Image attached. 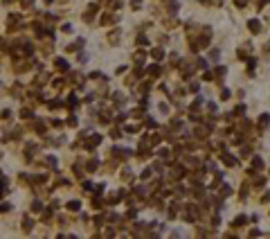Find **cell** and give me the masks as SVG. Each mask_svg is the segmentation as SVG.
I'll list each match as a JSON object with an SVG mask.
<instances>
[{
    "instance_id": "31",
    "label": "cell",
    "mask_w": 270,
    "mask_h": 239,
    "mask_svg": "<svg viewBox=\"0 0 270 239\" xmlns=\"http://www.w3.org/2000/svg\"><path fill=\"white\" fill-rule=\"evenodd\" d=\"M59 104H61V102H59V99H52V102L47 104V106H50V108H56V106H59Z\"/></svg>"
},
{
    "instance_id": "35",
    "label": "cell",
    "mask_w": 270,
    "mask_h": 239,
    "mask_svg": "<svg viewBox=\"0 0 270 239\" xmlns=\"http://www.w3.org/2000/svg\"><path fill=\"white\" fill-rule=\"evenodd\" d=\"M151 174H153L151 169H144V172H142V178H149V176H151Z\"/></svg>"
},
{
    "instance_id": "20",
    "label": "cell",
    "mask_w": 270,
    "mask_h": 239,
    "mask_svg": "<svg viewBox=\"0 0 270 239\" xmlns=\"http://www.w3.org/2000/svg\"><path fill=\"white\" fill-rule=\"evenodd\" d=\"M45 160H47V165H50V167H56V158H54V156H47Z\"/></svg>"
},
{
    "instance_id": "41",
    "label": "cell",
    "mask_w": 270,
    "mask_h": 239,
    "mask_svg": "<svg viewBox=\"0 0 270 239\" xmlns=\"http://www.w3.org/2000/svg\"><path fill=\"white\" fill-rule=\"evenodd\" d=\"M43 2H45V5H50V2H52V0H43Z\"/></svg>"
},
{
    "instance_id": "4",
    "label": "cell",
    "mask_w": 270,
    "mask_h": 239,
    "mask_svg": "<svg viewBox=\"0 0 270 239\" xmlns=\"http://www.w3.org/2000/svg\"><path fill=\"white\" fill-rule=\"evenodd\" d=\"M124 196H126V192H124V189H117V194H113V196L108 198V203H119Z\"/></svg>"
},
{
    "instance_id": "16",
    "label": "cell",
    "mask_w": 270,
    "mask_h": 239,
    "mask_svg": "<svg viewBox=\"0 0 270 239\" xmlns=\"http://www.w3.org/2000/svg\"><path fill=\"white\" fill-rule=\"evenodd\" d=\"M149 75L158 77V75H160V68H158V66H151V68H149Z\"/></svg>"
},
{
    "instance_id": "23",
    "label": "cell",
    "mask_w": 270,
    "mask_h": 239,
    "mask_svg": "<svg viewBox=\"0 0 270 239\" xmlns=\"http://www.w3.org/2000/svg\"><path fill=\"white\" fill-rule=\"evenodd\" d=\"M95 169H97V160H90L88 163V172H95Z\"/></svg>"
},
{
    "instance_id": "22",
    "label": "cell",
    "mask_w": 270,
    "mask_h": 239,
    "mask_svg": "<svg viewBox=\"0 0 270 239\" xmlns=\"http://www.w3.org/2000/svg\"><path fill=\"white\" fill-rule=\"evenodd\" d=\"M135 194H138V196H144V194H146V189H144L142 185H138V187H135Z\"/></svg>"
},
{
    "instance_id": "10",
    "label": "cell",
    "mask_w": 270,
    "mask_h": 239,
    "mask_svg": "<svg viewBox=\"0 0 270 239\" xmlns=\"http://www.w3.org/2000/svg\"><path fill=\"white\" fill-rule=\"evenodd\" d=\"M32 228H34V221H32V219H25V221H23V230H25V232H29Z\"/></svg>"
},
{
    "instance_id": "25",
    "label": "cell",
    "mask_w": 270,
    "mask_h": 239,
    "mask_svg": "<svg viewBox=\"0 0 270 239\" xmlns=\"http://www.w3.org/2000/svg\"><path fill=\"white\" fill-rule=\"evenodd\" d=\"M158 156L164 160V158H169V151H167V149H160V151H158Z\"/></svg>"
},
{
    "instance_id": "2",
    "label": "cell",
    "mask_w": 270,
    "mask_h": 239,
    "mask_svg": "<svg viewBox=\"0 0 270 239\" xmlns=\"http://www.w3.org/2000/svg\"><path fill=\"white\" fill-rule=\"evenodd\" d=\"M54 66H56V70H59V72H68V70H70V63H68L65 59H61V56L54 59Z\"/></svg>"
},
{
    "instance_id": "40",
    "label": "cell",
    "mask_w": 270,
    "mask_h": 239,
    "mask_svg": "<svg viewBox=\"0 0 270 239\" xmlns=\"http://www.w3.org/2000/svg\"><path fill=\"white\" fill-rule=\"evenodd\" d=\"M2 2H5V5H9V2H14V0H2Z\"/></svg>"
},
{
    "instance_id": "36",
    "label": "cell",
    "mask_w": 270,
    "mask_h": 239,
    "mask_svg": "<svg viewBox=\"0 0 270 239\" xmlns=\"http://www.w3.org/2000/svg\"><path fill=\"white\" fill-rule=\"evenodd\" d=\"M2 117H5V120H11V111H2Z\"/></svg>"
},
{
    "instance_id": "9",
    "label": "cell",
    "mask_w": 270,
    "mask_h": 239,
    "mask_svg": "<svg viewBox=\"0 0 270 239\" xmlns=\"http://www.w3.org/2000/svg\"><path fill=\"white\" fill-rule=\"evenodd\" d=\"M248 27H250V32H255V34H257V32H261L259 21H250V23H248Z\"/></svg>"
},
{
    "instance_id": "34",
    "label": "cell",
    "mask_w": 270,
    "mask_h": 239,
    "mask_svg": "<svg viewBox=\"0 0 270 239\" xmlns=\"http://www.w3.org/2000/svg\"><path fill=\"white\" fill-rule=\"evenodd\" d=\"M241 223H245V217H239V219L234 221V226H241Z\"/></svg>"
},
{
    "instance_id": "7",
    "label": "cell",
    "mask_w": 270,
    "mask_h": 239,
    "mask_svg": "<svg viewBox=\"0 0 270 239\" xmlns=\"http://www.w3.org/2000/svg\"><path fill=\"white\" fill-rule=\"evenodd\" d=\"M99 9V5H90L88 7V11H86V16H83V18H86V21H92V16H95V11Z\"/></svg>"
},
{
    "instance_id": "28",
    "label": "cell",
    "mask_w": 270,
    "mask_h": 239,
    "mask_svg": "<svg viewBox=\"0 0 270 239\" xmlns=\"http://www.w3.org/2000/svg\"><path fill=\"white\" fill-rule=\"evenodd\" d=\"M68 124H70V127H77V117L70 115V117H68Z\"/></svg>"
},
{
    "instance_id": "29",
    "label": "cell",
    "mask_w": 270,
    "mask_h": 239,
    "mask_svg": "<svg viewBox=\"0 0 270 239\" xmlns=\"http://www.w3.org/2000/svg\"><path fill=\"white\" fill-rule=\"evenodd\" d=\"M61 30H63V32H65V34H70V32H72V25H70V23H65V25H63V27H61Z\"/></svg>"
},
{
    "instance_id": "38",
    "label": "cell",
    "mask_w": 270,
    "mask_h": 239,
    "mask_svg": "<svg viewBox=\"0 0 270 239\" xmlns=\"http://www.w3.org/2000/svg\"><path fill=\"white\" fill-rule=\"evenodd\" d=\"M245 2H248V0H236V5H239V7H245Z\"/></svg>"
},
{
    "instance_id": "8",
    "label": "cell",
    "mask_w": 270,
    "mask_h": 239,
    "mask_svg": "<svg viewBox=\"0 0 270 239\" xmlns=\"http://www.w3.org/2000/svg\"><path fill=\"white\" fill-rule=\"evenodd\" d=\"M65 208H68V210H72V212H79V210H81V203H79V201H70Z\"/></svg>"
},
{
    "instance_id": "1",
    "label": "cell",
    "mask_w": 270,
    "mask_h": 239,
    "mask_svg": "<svg viewBox=\"0 0 270 239\" xmlns=\"http://www.w3.org/2000/svg\"><path fill=\"white\" fill-rule=\"evenodd\" d=\"M99 142H102V135H99V133H92V135H90V140H86V142H83V147L92 151V149L97 147Z\"/></svg>"
},
{
    "instance_id": "18",
    "label": "cell",
    "mask_w": 270,
    "mask_h": 239,
    "mask_svg": "<svg viewBox=\"0 0 270 239\" xmlns=\"http://www.w3.org/2000/svg\"><path fill=\"white\" fill-rule=\"evenodd\" d=\"M117 38H119V32H110V36H108V41H110V43H115Z\"/></svg>"
},
{
    "instance_id": "24",
    "label": "cell",
    "mask_w": 270,
    "mask_h": 239,
    "mask_svg": "<svg viewBox=\"0 0 270 239\" xmlns=\"http://www.w3.org/2000/svg\"><path fill=\"white\" fill-rule=\"evenodd\" d=\"M230 192H232V189H230L227 185H225V187H221V196H230Z\"/></svg>"
},
{
    "instance_id": "21",
    "label": "cell",
    "mask_w": 270,
    "mask_h": 239,
    "mask_svg": "<svg viewBox=\"0 0 270 239\" xmlns=\"http://www.w3.org/2000/svg\"><path fill=\"white\" fill-rule=\"evenodd\" d=\"M110 21H113V14H106V16H104V18H102V25H108V23H110Z\"/></svg>"
},
{
    "instance_id": "39",
    "label": "cell",
    "mask_w": 270,
    "mask_h": 239,
    "mask_svg": "<svg viewBox=\"0 0 270 239\" xmlns=\"http://www.w3.org/2000/svg\"><path fill=\"white\" fill-rule=\"evenodd\" d=\"M32 2H34V0H23V5H25V7H27V5H32Z\"/></svg>"
},
{
    "instance_id": "12",
    "label": "cell",
    "mask_w": 270,
    "mask_h": 239,
    "mask_svg": "<svg viewBox=\"0 0 270 239\" xmlns=\"http://www.w3.org/2000/svg\"><path fill=\"white\" fill-rule=\"evenodd\" d=\"M65 106H68V108H74V106H77V95H70V97H68Z\"/></svg>"
},
{
    "instance_id": "6",
    "label": "cell",
    "mask_w": 270,
    "mask_h": 239,
    "mask_svg": "<svg viewBox=\"0 0 270 239\" xmlns=\"http://www.w3.org/2000/svg\"><path fill=\"white\" fill-rule=\"evenodd\" d=\"M221 160H223V163L227 165V167H234V165H236V160H234L232 156H230V153H223V156H221Z\"/></svg>"
},
{
    "instance_id": "15",
    "label": "cell",
    "mask_w": 270,
    "mask_h": 239,
    "mask_svg": "<svg viewBox=\"0 0 270 239\" xmlns=\"http://www.w3.org/2000/svg\"><path fill=\"white\" fill-rule=\"evenodd\" d=\"M32 210H34V212H41V210H43L41 201H34V203H32Z\"/></svg>"
},
{
    "instance_id": "17",
    "label": "cell",
    "mask_w": 270,
    "mask_h": 239,
    "mask_svg": "<svg viewBox=\"0 0 270 239\" xmlns=\"http://www.w3.org/2000/svg\"><path fill=\"white\" fill-rule=\"evenodd\" d=\"M102 122H104V124L110 122V113H108V111H104V113H102Z\"/></svg>"
},
{
    "instance_id": "26",
    "label": "cell",
    "mask_w": 270,
    "mask_h": 239,
    "mask_svg": "<svg viewBox=\"0 0 270 239\" xmlns=\"http://www.w3.org/2000/svg\"><path fill=\"white\" fill-rule=\"evenodd\" d=\"M90 79H104L102 72H90Z\"/></svg>"
},
{
    "instance_id": "11",
    "label": "cell",
    "mask_w": 270,
    "mask_h": 239,
    "mask_svg": "<svg viewBox=\"0 0 270 239\" xmlns=\"http://www.w3.org/2000/svg\"><path fill=\"white\" fill-rule=\"evenodd\" d=\"M21 117H23V120H32V117H34V113H32L29 108H23V111H21Z\"/></svg>"
},
{
    "instance_id": "37",
    "label": "cell",
    "mask_w": 270,
    "mask_h": 239,
    "mask_svg": "<svg viewBox=\"0 0 270 239\" xmlns=\"http://www.w3.org/2000/svg\"><path fill=\"white\" fill-rule=\"evenodd\" d=\"M131 5L133 7H140V5H142V0H131Z\"/></svg>"
},
{
    "instance_id": "3",
    "label": "cell",
    "mask_w": 270,
    "mask_h": 239,
    "mask_svg": "<svg viewBox=\"0 0 270 239\" xmlns=\"http://www.w3.org/2000/svg\"><path fill=\"white\" fill-rule=\"evenodd\" d=\"M110 153H113V156H119V158H131V156H133L131 149H122V147H115Z\"/></svg>"
},
{
    "instance_id": "13",
    "label": "cell",
    "mask_w": 270,
    "mask_h": 239,
    "mask_svg": "<svg viewBox=\"0 0 270 239\" xmlns=\"http://www.w3.org/2000/svg\"><path fill=\"white\" fill-rule=\"evenodd\" d=\"M151 56H153V59H162V56H164V52L160 50V47H155V50H151Z\"/></svg>"
},
{
    "instance_id": "27",
    "label": "cell",
    "mask_w": 270,
    "mask_h": 239,
    "mask_svg": "<svg viewBox=\"0 0 270 239\" xmlns=\"http://www.w3.org/2000/svg\"><path fill=\"white\" fill-rule=\"evenodd\" d=\"M9 210H11L9 203H2V205H0V212H9Z\"/></svg>"
},
{
    "instance_id": "32",
    "label": "cell",
    "mask_w": 270,
    "mask_h": 239,
    "mask_svg": "<svg viewBox=\"0 0 270 239\" xmlns=\"http://www.w3.org/2000/svg\"><path fill=\"white\" fill-rule=\"evenodd\" d=\"M104 187H106V185H104V183H99L97 187H95V192H97V194H102V192H104Z\"/></svg>"
},
{
    "instance_id": "30",
    "label": "cell",
    "mask_w": 270,
    "mask_h": 239,
    "mask_svg": "<svg viewBox=\"0 0 270 239\" xmlns=\"http://www.w3.org/2000/svg\"><path fill=\"white\" fill-rule=\"evenodd\" d=\"M138 43H140V45H146V43H149V41H146V38H144V36H142V34H140V36H138Z\"/></svg>"
},
{
    "instance_id": "14",
    "label": "cell",
    "mask_w": 270,
    "mask_h": 239,
    "mask_svg": "<svg viewBox=\"0 0 270 239\" xmlns=\"http://www.w3.org/2000/svg\"><path fill=\"white\" fill-rule=\"evenodd\" d=\"M113 99H115V104H117V106H122V104H124V95H119V92H115V95H113Z\"/></svg>"
},
{
    "instance_id": "5",
    "label": "cell",
    "mask_w": 270,
    "mask_h": 239,
    "mask_svg": "<svg viewBox=\"0 0 270 239\" xmlns=\"http://www.w3.org/2000/svg\"><path fill=\"white\" fill-rule=\"evenodd\" d=\"M32 127H34V131H36V133H45V124H43L38 117H34V124H32Z\"/></svg>"
},
{
    "instance_id": "19",
    "label": "cell",
    "mask_w": 270,
    "mask_h": 239,
    "mask_svg": "<svg viewBox=\"0 0 270 239\" xmlns=\"http://www.w3.org/2000/svg\"><path fill=\"white\" fill-rule=\"evenodd\" d=\"M259 127H268V115H261L259 117Z\"/></svg>"
},
{
    "instance_id": "33",
    "label": "cell",
    "mask_w": 270,
    "mask_h": 239,
    "mask_svg": "<svg viewBox=\"0 0 270 239\" xmlns=\"http://www.w3.org/2000/svg\"><path fill=\"white\" fill-rule=\"evenodd\" d=\"M169 217H176V205H169Z\"/></svg>"
}]
</instances>
